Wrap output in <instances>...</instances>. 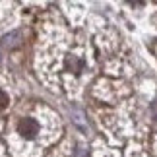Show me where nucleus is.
Listing matches in <instances>:
<instances>
[{
  "label": "nucleus",
  "instance_id": "obj_1",
  "mask_svg": "<svg viewBox=\"0 0 157 157\" xmlns=\"http://www.w3.org/2000/svg\"><path fill=\"white\" fill-rule=\"evenodd\" d=\"M17 132H20L23 138H27V140L35 138V136H37V132H39L37 120H33V118H21L20 122H17Z\"/></svg>",
  "mask_w": 157,
  "mask_h": 157
},
{
  "label": "nucleus",
  "instance_id": "obj_2",
  "mask_svg": "<svg viewBox=\"0 0 157 157\" xmlns=\"http://www.w3.org/2000/svg\"><path fill=\"white\" fill-rule=\"evenodd\" d=\"M66 70L74 72V74H80V72L83 70V60L78 58V56H68L66 58Z\"/></svg>",
  "mask_w": 157,
  "mask_h": 157
},
{
  "label": "nucleus",
  "instance_id": "obj_3",
  "mask_svg": "<svg viewBox=\"0 0 157 157\" xmlns=\"http://www.w3.org/2000/svg\"><path fill=\"white\" fill-rule=\"evenodd\" d=\"M6 105H8V95H6L2 89H0V111H2V109H6Z\"/></svg>",
  "mask_w": 157,
  "mask_h": 157
}]
</instances>
